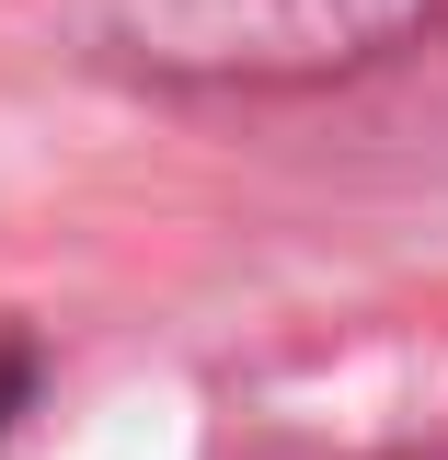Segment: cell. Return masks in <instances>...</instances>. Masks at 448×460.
<instances>
[{
    "label": "cell",
    "instance_id": "obj_1",
    "mask_svg": "<svg viewBox=\"0 0 448 460\" xmlns=\"http://www.w3.org/2000/svg\"><path fill=\"white\" fill-rule=\"evenodd\" d=\"M426 0H127V47L150 69H242V81H287V69H345V58L391 47Z\"/></svg>",
    "mask_w": 448,
    "mask_h": 460
},
{
    "label": "cell",
    "instance_id": "obj_2",
    "mask_svg": "<svg viewBox=\"0 0 448 460\" xmlns=\"http://www.w3.org/2000/svg\"><path fill=\"white\" fill-rule=\"evenodd\" d=\"M23 392H35V357H23V345H0V426L23 414Z\"/></svg>",
    "mask_w": 448,
    "mask_h": 460
}]
</instances>
